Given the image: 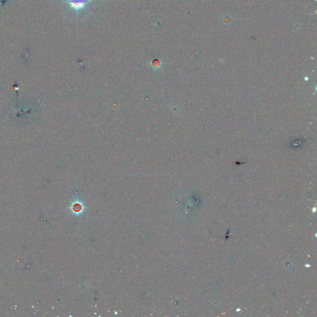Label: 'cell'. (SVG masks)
<instances>
[{"mask_svg":"<svg viewBox=\"0 0 317 317\" xmlns=\"http://www.w3.org/2000/svg\"><path fill=\"white\" fill-rule=\"evenodd\" d=\"M150 64H151V67L153 68H154L155 69H157L159 68L161 66L162 62H161L160 60H159V59H155L153 60V61H152L151 63H150Z\"/></svg>","mask_w":317,"mask_h":317,"instance_id":"7a4b0ae2","label":"cell"},{"mask_svg":"<svg viewBox=\"0 0 317 317\" xmlns=\"http://www.w3.org/2000/svg\"><path fill=\"white\" fill-rule=\"evenodd\" d=\"M66 2L68 4L69 8L78 12L81 9H84L87 5L92 3V0H66Z\"/></svg>","mask_w":317,"mask_h":317,"instance_id":"6da1fadb","label":"cell"}]
</instances>
